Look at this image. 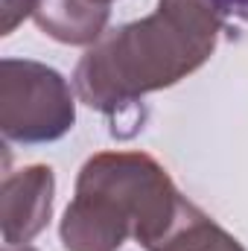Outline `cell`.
I'll list each match as a JSON object with an SVG mask.
<instances>
[{"label": "cell", "instance_id": "cell-1", "mask_svg": "<svg viewBox=\"0 0 248 251\" xmlns=\"http://www.w3.org/2000/svg\"><path fill=\"white\" fill-rule=\"evenodd\" d=\"M225 29L213 0H158L140 21L105 32L73 70L79 102L117 120L143 97L173 88L207 62Z\"/></svg>", "mask_w": 248, "mask_h": 251}, {"label": "cell", "instance_id": "cell-2", "mask_svg": "<svg viewBox=\"0 0 248 251\" xmlns=\"http://www.w3.org/2000/svg\"><path fill=\"white\" fill-rule=\"evenodd\" d=\"M181 193L146 152H97L64 207L59 237L67 251H120L128 237L146 246L175 213Z\"/></svg>", "mask_w": 248, "mask_h": 251}, {"label": "cell", "instance_id": "cell-3", "mask_svg": "<svg viewBox=\"0 0 248 251\" xmlns=\"http://www.w3.org/2000/svg\"><path fill=\"white\" fill-rule=\"evenodd\" d=\"M76 126V100L56 67L32 59L0 62V131L9 143H53Z\"/></svg>", "mask_w": 248, "mask_h": 251}, {"label": "cell", "instance_id": "cell-4", "mask_svg": "<svg viewBox=\"0 0 248 251\" xmlns=\"http://www.w3.org/2000/svg\"><path fill=\"white\" fill-rule=\"evenodd\" d=\"M56 176L47 164L6 173L0 187V234L9 249L32 243L53 219Z\"/></svg>", "mask_w": 248, "mask_h": 251}, {"label": "cell", "instance_id": "cell-5", "mask_svg": "<svg viewBox=\"0 0 248 251\" xmlns=\"http://www.w3.org/2000/svg\"><path fill=\"white\" fill-rule=\"evenodd\" d=\"M111 3L102 0H38L32 21L44 35L70 47H94L108 26Z\"/></svg>", "mask_w": 248, "mask_h": 251}, {"label": "cell", "instance_id": "cell-6", "mask_svg": "<svg viewBox=\"0 0 248 251\" xmlns=\"http://www.w3.org/2000/svg\"><path fill=\"white\" fill-rule=\"evenodd\" d=\"M146 251H246L243 243L228 234L219 222H213L198 204L181 196L175 213L164 225L161 234H155Z\"/></svg>", "mask_w": 248, "mask_h": 251}, {"label": "cell", "instance_id": "cell-7", "mask_svg": "<svg viewBox=\"0 0 248 251\" xmlns=\"http://www.w3.org/2000/svg\"><path fill=\"white\" fill-rule=\"evenodd\" d=\"M38 0H0V35H12L18 24L35 15Z\"/></svg>", "mask_w": 248, "mask_h": 251}, {"label": "cell", "instance_id": "cell-8", "mask_svg": "<svg viewBox=\"0 0 248 251\" xmlns=\"http://www.w3.org/2000/svg\"><path fill=\"white\" fill-rule=\"evenodd\" d=\"M213 3L225 18H237V21L248 24V0H213Z\"/></svg>", "mask_w": 248, "mask_h": 251}, {"label": "cell", "instance_id": "cell-9", "mask_svg": "<svg viewBox=\"0 0 248 251\" xmlns=\"http://www.w3.org/2000/svg\"><path fill=\"white\" fill-rule=\"evenodd\" d=\"M3 251H35V249H29V246H18V249H9V246H6Z\"/></svg>", "mask_w": 248, "mask_h": 251}, {"label": "cell", "instance_id": "cell-10", "mask_svg": "<svg viewBox=\"0 0 248 251\" xmlns=\"http://www.w3.org/2000/svg\"><path fill=\"white\" fill-rule=\"evenodd\" d=\"M102 3H111V0H102Z\"/></svg>", "mask_w": 248, "mask_h": 251}]
</instances>
